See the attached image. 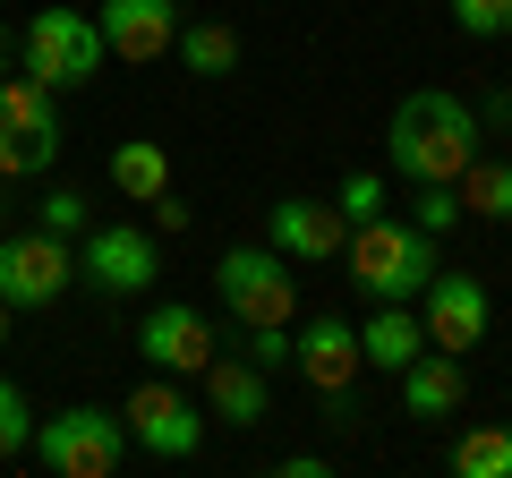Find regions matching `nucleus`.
Segmentation results:
<instances>
[{
	"label": "nucleus",
	"instance_id": "nucleus-33",
	"mask_svg": "<svg viewBox=\"0 0 512 478\" xmlns=\"http://www.w3.org/2000/svg\"><path fill=\"white\" fill-rule=\"evenodd\" d=\"M9 188H18V180H0V214H9Z\"/></svg>",
	"mask_w": 512,
	"mask_h": 478
},
{
	"label": "nucleus",
	"instance_id": "nucleus-3",
	"mask_svg": "<svg viewBox=\"0 0 512 478\" xmlns=\"http://www.w3.org/2000/svg\"><path fill=\"white\" fill-rule=\"evenodd\" d=\"M103 60H111V43H103V26H94L86 9H26V26H18V69L35 77V86H52V94L94 86Z\"/></svg>",
	"mask_w": 512,
	"mask_h": 478
},
{
	"label": "nucleus",
	"instance_id": "nucleus-23",
	"mask_svg": "<svg viewBox=\"0 0 512 478\" xmlns=\"http://www.w3.org/2000/svg\"><path fill=\"white\" fill-rule=\"evenodd\" d=\"M453 26L470 43H504L512 35V0H453Z\"/></svg>",
	"mask_w": 512,
	"mask_h": 478
},
{
	"label": "nucleus",
	"instance_id": "nucleus-15",
	"mask_svg": "<svg viewBox=\"0 0 512 478\" xmlns=\"http://www.w3.org/2000/svg\"><path fill=\"white\" fill-rule=\"evenodd\" d=\"M205 410H214L222 427H256L274 410V376L248 368L239 350H214V359H205Z\"/></svg>",
	"mask_w": 512,
	"mask_h": 478
},
{
	"label": "nucleus",
	"instance_id": "nucleus-30",
	"mask_svg": "<svg viewBox=\"0 0 512 478\" xmlns=\"http://www.w3.org/2000/svg\"><path fill=\"white\" fill-rule=\"evenodd\" d=\"M325 470H333L325 453H291V461H282V478H325Z\"/></svg>",
	"mask_w": 512,
	"mask_h": 478
},
{
	"label": "nucleus",
	"instance_id": "nucleus-20",
	"mask_svg": "<svg viewBox=\"0 0 512 478\" xmlns=\"http://www.w3.org/2000/svg\"><path fill=\"white\" fill-rule=\"evenodd\" d=\"M171 52L188 60V77H231L239 69V35L222 18H180V43Z\"/></svg>",
	"mask_w": 512,
	"mask_h": 478
},
{
	"label": "nucleus",
	"instance_id": "nucleus-25",
	"mask_svg": "<svg viewBox=\"0 0 512 478\" xmlns=\"http://www.w3.org/2000/svg\"><path fill=\"white\" fill-rule=\"evenodd\" d=\"M333 205H342V222L384 214V171H359V163H350V171H342V188H333Z\"/></svg>",
	"mask_w": 512,
	"mask_h": 478
},
{
	"label": "nucleus",
	"instance_id": "nucleus-2",
	"mask_svg": "<svg viewBox=\"0 0 512 478\" xmlns=\"http://www.w3.org/2000/svg\"><path fill=\"white\" fill-rule=\"evenodd\" d=\"M342 265H350V282H359L376 308L384 299H419L427 274H436V231H419L410 214H367V222H350Z\"/></svg>",
	"mask_w": 512,
	"mask_h": 478
},
{
	"label": "nucleus",
	"instance_id": "nucleus-21",
	"mask_svg": "<svg viewBox=\"0 0 512 478\" xmlns=\"http://www.w3.org/2000/svg\"><path fill=\"white\" fill-rule=\"evenodd\" d=\"M453 470L461 478H512V427H470V436H453Z\"/></svg>",
	"mask_w": 512,
	"mask_h": 478
},
{
	"label": "nucleus",
	"instance_id": "nucleus-17",
	"mask_svg": "<svg viewBox=\"0 0 512 478\" xmlns=\"http://www.w3.org/2000/svg\"><path fill=\"white\" fill-rule=\"evenodd\" d=\"M419 350H427L419 299H384V308H376V316H367V325H359V359H367V368H376V376H402L410 359H419Z\"/></svg>",
	"mask_w": 512,
	"mask_h": 478
},
{
	"label": "nucleus",
	"instance_id": "nucleus-31",
	"mask_svg": "<svg viewBox=\"0 0 512 478\" xmlns=\"http://www.w3.org/2000/svg\"><path fill=\"white\" fill-rule=\"evenodd\" d=\"M18 69V35H9V26H0V77Z\"/></svg>",
	"mask_w": 512,
	"mask_h": 478
},
{
	"label": "nucleus",
	"instance_id": "nucleus-19",
	"mask_svg": "<svg viewBox=\"0 0 512 478\" xmlns=\"http://www.w3.org/2000/svg\"><path fill=\"white\" fill-rule=\"evenodd\" d=\"M453 188H461V214H478V222H512V163H504V154L478 146L470 163H461Z\"/></svg>",
	"mask_w": 512,
	"mask_h": 478
},
{
	"label": "nucleus",
	"instance_id": "nucleus-12",
	"mask_svg": "<svg viewBox=\"0 0 512 478\" xmlns=\"http://www.w3.org/2000/svg\"><path fill=\"white\" fill-rule=\"evenodd\" d=\"M137 350H146V368L163 376H205V359H214V316L188 308V299H154L146 325H137Z\"/></svg>",
	"mask_w": 512,
	"mask_h": 478
},
{
	"label": "nucleus",
	"instance_id": "nucleus-18",
	"mask_svg": "<svg viewBox=\"0 0 512 478\" xmlns=\"http://www.w3.org/2000/svg\"><path fill=\"white\" fill-rule=\"evenodd\" d=\"M111 188H120L128 205H154L171 188V146H154V137H128V146H111Z\"/></svg>",
	"mask_w": 512,
	"mask_h": 478
},
{
	"label": "nucleus",
	"instance_id": "nucleus-6",
	"mask_svg": "<svg viewBox=\"0 0 512 478\" xmlns=\"http://www.w3.org/2000/svg\"><path fill=\"white\" fill-rule=\"evenodd\" d=\"M214 291H222V316H231L239 333L248 325H291L299 316V274H291L282 248H222Z\"/></svg>",
	"mask_w": 512,
	"mask_h": 478
},
{
	"label": "nucleus",
	"instance_id": "nucleus-16",
	"mask_svg": "<svg viewBox=\"0 0 512 478\" xmlns=\"http://www.w3.org/2000/svg\"><path fill=\"white\" fill-rule=\"evenodd\" d=\"M393 385H402L410 419H453V410L470 402V359H453V350H419Z\"/></svg>",
	"mask_w": 512,
	"mask_h": 478
},
{
	"label": "nucleus",
	"instance_id": "nucleus-32",
	"mask_svg": "<svg viewBox=\"0 0 512 478\" xmlns=\"http://www.w3.org/2000/svg\"><path fill=\"white\" fill-rule=\"evenodd\" d=\"M9 325H18V308H9V299H0V350H9Z\"/></svg>",
	"mask_w": 512,
	"mask_h": 478
},
{
	"label": "nucleus",
	"instance_id": "nucleus-1",
	"mask_svg": "<svg viewBox=\"0 0 512 478\" xmlns=\"http://www.w3.org/2000/svg\"><path fill=\"white\" fill-rule=\"evenodd\" d=\"M487 146V129H478V111L461 103L453 86H419L393 103V120H384V171L393 180H461V163Z\"/></svg>",
	"mask_w": 512,
	"mask_h": 478
},
{
	"label": "nucleus",
	"instance_id": "nucleus-14",
	"mask_svg": "<svg viewBox=\"0 0 512 478\" xmlns=\"http://www.w3.org/2000/svg\"><path fill=\"white\" fill-rule=\"evenodd\" d=\"M94 26H103L111 60L154 69V60L180 43V0H103V9H94Z\"/></svg>",
	"mask_w": 512,
	"mask_h": 478
},
{
	"label": "nucleus",
	"instance_id": "nucleus-10",
	"mask_svg": "<svg viewBox=\"0 0 512 478\" xmlns=\"http://www.w3.org/2000/svg\"><path fill=\"white\" fill-rule=\"evenodd\" d=\"M419 325H427V350H453V359H470L478 342H487V325H495V299H487V282L478 274H427V291H419Z\"/></svg>",
	"mask_w": 512,
	"mask_h": 478
},
{
	"label": "nucleus",
	"instance_id": "nucleus-9",
	"mask_svg": "<svg viewBox=\"0 0 512 478\" xmlns=\"http://www.w3.org/2000/svg\"><path fill=\"white\" fill-rule=\"evenodd\" d=\"M77 274H86L103 299H137V291H154V282H163L154 231H137V222H94V231L77 239Z\"/></svg>",
	"mask_w": 512,
	"mask_h": 478
},
{
	"label": "nucleus",
	"instance_id": "nucleus-22",
	"mask_svg": "<svg viewBox=\"0 0 512 478\" xmlns=\"http://www.w3.org/2000/svg\"><path fill=\"white\" fill-rule=\"evenodd\" d=\"M410 222H419V231H461V222H470V214H461V188L453 180H419V188H410Z\"/></svg>",
	"mask_w": 512,
	"mask_h": 478
},
{
	"label": "nucleus",
	"instance_id": "nucleus-11",
	"mask_svg": "<svg viewBox=\"0 0 512 478\" xmlns=\"http://www.w3.org/2000/svg\"><path fill=\"white\" fill-rule=\"evenodd\" d=\"M342 239H350V222H342V205L333 197H274L265 205V248H282L291 265H333L342 257Z\"/></svg>",
	"mask_w": 512,
	"mask_h": 478
},
{
	"label": "nucleus",
	"instance_id": "nucleus-8",
	"mask_svg": "<svg viewBox=\"0 0 512 478\" xmlns=\"http://www.w3.org/2000/svg\"><path fill=\"white\" fill-rule=\"evenodd\" d=\"M120 419H128V444L154 453V461H197V453H205V410L188 402L180 376H163V368L120 402Z\"/></svg>",
	"mask_w": 512,
	"mask_h": 478
},
{
	"label": "nucleus",
	"instance_id": "nucleus-13",
	"mask_svg": "<svg viewBox=\"0 0 512 478\" xmlns=\"http://www.w3.org/2000/svg\"><path fill=\"white\" fill-rule=\"evenodd\" d=\"M359 325H350V316H308V325L291 333V376L308 393H350L359 385Z\"/></svg>",
	"mask_w": 512,
	"mask_h": 478
},
{
	"label": "nucleus",
	"instance_id": "nucleus-27",
	"mask_svg": "<svg viewBox=\"0 0 512 478\" xmlns=\"http://www.w3.org/2000/svg\"><path fill=\"white\" fill-rule=\"evenodd\" d=\"M35 222H43L52 239H86V197H77V188H43Z\"/></svg>",
	"mask_w": 512,
	"mask_h": 478
},
{
	"label": "nucleus",
	"instance_id": "nucleus-7",
	"mask_svg": "<svg viewBox=\"0 0 512 478\" xmlns=\"http://www.w3.org/2000/svg\"><path fill=\"white\" fill-rule=\"evenodd\" d=\"M69 282H77V239H52L43 222H18V231H0V299H9L18 316L52 308Z\"/></svg>",
	"mask_w": 512,
	"mask_h": 478
},
{
	"label": "nucleus",
	"instance_id": "nucleus-24",
	"mask_svg": "<svg viewBox=\"0 0 512 478\" xmlns=\"http://www.w3.org/2000/svg\"><path fill=\"white\" fill-rule=\"evenodd\" d=\"M26 444H35V410H26V393L0 376V461H18Z\"/></svg>",
	"mask_w": 512,
	"mask_h": 478
},
{
	"label": "nucleus",
	"instance_id": "nucleus-26",
	"mask_svg": "<svg viewBox=\"0 0 512 478\" xmlns=\"http://www.w3.org/2000/svg\"><path fill=\"white\" fill-rule=\"evenodd\" d=\"M239 359H248V368H265V376H291V325H248Z\"/></svg>",
	"mask_w": 512,
	"mask_h": 478
},
{
	"label": "nucleus",
	"instance_id": "nucleus-5",
	"mask_svg": "<svg viewBox=\"0 0 512 478\" xmlns=\"http://www.w3.org/2000/svg\"><path fill=\"white\" fill-rule=\"evenodd\" d=\"M60 94L35 86L26 69L0 77V180H43L60 163Z\"/></svg>",
	"mask_w": 512,
	"mask_h": 478
},
{
	"label": "nucleus",
	"instance_id": "nucleus-4",
	"mask_svg": "<svg viewBox=\"0 0 512 478\" xmlns=\"http://www.w3.org/2000/svg\"><path fill=\"white\" fill-rule=\"evenodd\" d=\"M26 453L52 478H111L128 461V419L103 410V402H69V410H52V419H35V444H26Z\"/></svg>",
	"mask_w": 512,
	"mask_h": 478
},
{
	"label": "nucleus",
	"instance_id": "nucleus-28",
	"mask_svg": "<svg viewBox=\"0 0 512 478\" xmlns=\"http://www.w3.org/2000/svg\"><path fill=\"white\" fill-rule=\"evenodd\" d=\"M188 222H197V205H188L180 188H163V197H154V231H188Z\"/></svg>",
	"mask_w": 512,
	"mask_h": 478
},
{
	"label": "nucleus",
	"instance_id": "nucleus-29",
	"mask_svg": "<svg viewBox=\"0 0 512 478\" xmlns=\"http://www.w3.org/2000/svg\"><path fill=\"white\" fill-rule=\"evenodd\" d=\"M470 111H478V129H495V137L512 129V94H504V86H487V94H478Z\"/></svg>",
	"mask_w": 512,
	"mask_h": 478
}]
</instances>
